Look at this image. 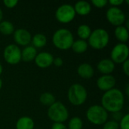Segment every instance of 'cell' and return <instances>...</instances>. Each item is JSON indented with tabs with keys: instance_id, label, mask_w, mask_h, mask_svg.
Wrapping results in <instances>:
<instances>
[{
	"instance_id": "1",
	"label": "cell",
	"mask_w": 129,
	"mask_h": 129,
	"mask_svg": "<svg viewBox=\"0 0 129 129\" xmlns=\"http://www.w3.org/2000/svg\"><path fill=\"white\" fill-rule=\"evenodd\" d=\"M124 96L122 92L117 88H113L104 93L102 97V107L107 112L116 113L121 111L124 106Z\"/></svg>"
},
{
	"instance_id": "2",
	"label": "cell",
	"mask_w": 129,
	"mask_h": 129,
	"mask_svg": "<svg viewBox=\"0 0 129 129\" xmlns=\"http://www.w3.org/2000/svg\"><path fill=\"white\" fill-rule=\"evenodd\" d=\"M52 42L54 46L60 50H68L71 48L74 38L72 33L67 29H59L53 35Z\"/></svg>"
},
{
	"instance_id": "3",
	"label": "cell",
	"mask_w": 129,
	"mask_h": 129,
	"mask_svg": "<svg viewBox=\"0 0 129 129\" xmlns=\"http://www.w3.org/2000/svg\"><path fill=\"white\" fill-rule=\"evenodd\" d=\"M110 36L107 31L104 29L99 28L91 32L89 38V45L96 50H101L104 48L109 43Z\"/></svg>"
},
{
	"instance_id": "4",
	"label": "cell",
	"mask_w": 129,
	"mask_h": 129,
	"mask_svg": "<svg viewBox=\"0 0 129 129\" xmlns=\"http://www.w3.org/2000/svg\"><path fill=\"white\" fill-rule=\"evenodd\" d=\"M48 116L54 123H63L69 117V113L67 107L60 102H55L49 107Z\"/></svg>"
},
{
	"instance_id": "5",
	"label": "cell",
	"mask_w": 129,
	"mask_h": 129,
	"mask_svg": "<svg viewBox=\"0 0 129 129\" xmlns=\"http://www.w3.org/2000/svg\"><path fill=\"white\" fill-rule=\"evenodd\" d=\"M68 99L73 105H82L87 99V91L82 85L73 84L69 88Z\"/></svg>"
},
{
	"instance_id": "6",
	"label": "cell",
	"mask_w": 129,
	"mask_h": 129,
	"mask_svg": "<svg viewBox=\"0 0 129 129\" xmlns=\"http://www.w3.org/2000/svg\"><path fill=\"white\" fill-rule=\"evenodd\" d=\"M88 120L94 125L104 124L108 118V113L102 106L94 105L90 107L86 112Z\"/></svg>"
},
{
	"instance_id": "7",
	"label": "cell",
	"mask_w": 129,
	"mask_h": 129,
	"mask_svg": "<svg viewBox=\"0 0 129 129\" xmlns=\"http://www.w3.org/2000/svg\"><path fill=\"white\" fill-rule=\"evenodd\" d=\"M76 16V12L73 5L64 4L60 5L56 11L55 17L57 20L63 23L71 22Z\"/></svg>"
},
{
	"instance_id": "8",
	"label": "cell",
	"mask_w": 129,
	"mask_h": 129,
	"mask_svg": "<svg viewBox=\"0 0 129 129\" xmlns=\"http://www.w3.org/2000/svg\"><path fill=\"white\" fill-rule=\"evenodd\" d=\"M129 48L125 43H119L114 46L111 51V60L116 63H123L128 60Z\"/></svg>"
},
{
	"instance_id": "9",
	"label": "cell",
	"mask_w": 129,
	"mask_h": 129,
	"mask_svg": "<svg viewBox=\"0 0 129 129\" xmlns=\"http://www.w3.org/2000/svg\"><path fill=\"white\" fill-rule=\"evenodd\" d=\"M4 58L9 64H17L21 60V51L16 45H8L4 50Z\"/></svg>"
},
{
	"instance_id": "10",
	"label": "cell",
	"mask_w": 129,
	"mask_h": 129,
	"mask_svg": "<svg viewBox=\"0 0 129 129\" xmlns=\"http://www.w3.org/2000/svg\"><path fill=\"white\" fill-rule=\"evenodd\" d=\"M107 20L113 26H122L125 21V15L124 12L117 7L110 8L106 14Z\"/></svg>"
},
{
	"instance_id": "11",
	"label": "cell",
	"mask_w": 129,
	"mask_h": 129,
	"mask_svg": "<svg viewBox=\"0 0 129 129\" xmlns=\"http://www.w3.org/2000/svg\"><path fill=\"white\" fill-rule=\"evenodd\" d=\"M14 39L17 44L26 46L31 42L32 36L28 30L25 29H18L14 32Z\"/></svg>"
},
{
	"instance_id": "12",
	"label": "cell",
	"mask_w": 129,
	"mask_h": 129,
	"mask_svg": "<svg viewBox=\"0 0 129 129\" xmlns=\"http://www.w3.org/2000/svg\"><path fill=\"white\" fill-rule=\"evenodd\" d=\"M116 79L112 75H104L97 81V85L101 91L105 92L113 89L116 85Z\"/></svg>"
},
{
	"instance_id": "13",
	"label": "cell",
	"mask_w": 129,
	"mask_h": 129,
	"mask_svg": "<svg viewBox=\"0 0 129 129\" xmlns=\"http://www.w3.org/2000/svg\"><path fill=\"white\" fill-rule=\"evenodd\" d=\"M53 60H54L53 55L48 52H41L39 54H37L35 58L36 64L39 67L42 69L49 67L53 63Z\"/></svg>"
},
{
	"instance_id": "14",
	"label": "cell",
	"mask_w": 129,
	"mask_h": 129,
	"mask_svg": "<svg viewBox=\"0 0 129 129\" xmlns=\"http://www.w3.org/2000/svg\"><path fill=\"white\" fill-rule=\"evenodd\" d=\"M98 69L104 75H110L115 69V63L110 59H103L98 63Z\"/></svg>"
},
{
	"instance_id": "15",
	"label": "cell",
	"mask_w": 129,
	"mask_h": 129,
	"mask_svg": "<svg viewBox=\"0 0 129 129\" xmlns=\"http://www.w3.org/2000/svg\"><path fill=\"white\" fill-rule=\"evenodd\" d=\"M77 73L80 77L85 79H88L94 76V69L91 65L85 63L79 66L77 69Z\"/></svg>"
},
{
	"instance_id": "16",
	"label": "cell",
	"mask_w": 129,
	"mask_h": 129,
	"mask_svg": "<svg viewBox=\"0 0 129 129\" xmlns=\"http://www.w3.org/2000/svg\"><path fill=\"white\" fill-rule=\"evenodd\" d=\"M74 10L76 14H78L82 16H85L88 14L91 11V5L86 1H79L77 2L75 5Z\"/></svg>"
},
{
	"instance_id": "17",
	"label": "cell",
	"mask_w": 129,
	"mask_h": 129,
	"mask_svg": "<svg viewBox=\"0 0 129 129\" xmlns=\"http://www.w3.org/2000/svg\"><path fill=\"white\" fill-rule=\"evenodd\" d=\"M36 55H37L36 48H35L33 45L26 46L21 51V60H23L25 62H31L32 60H35Z\"/></svg>"
},
{
	"instance_id": "18",
	"label": "cell",
	"mask_w": 129,
	"mask_h": 129,
	"mask_svg": "<svg viewBox=\"0 0 129 129\" xmlns=\"http://www.w3.org/2000/svg\"><path fill=\"white\" fill-rule=\"evenodd\" d=\"M17 129H33L34 122L33 120L27 116H23L20 118L16 124Z\"/></svg>"
},
{
	"instance_id": "19",
	"label": "cell",
	"mask_w": 129,
	"mask_h": 129,
	"mask_svg": "<svg viewBox=\"0 0 129 129\" xmlns=\"http://www.w3.org/2000/svg\"><path fill=\"white\" fill-rule=\"evenodd\" d=\"M115 36L119 41L122 42V43L126 42L129 37L128 29L124 26H117L115 29Z\"/></svg>"
},
{
	"instance_id": "20",
	"label": "cell",
	"mask_w": 129,
	"mask_h": 129,
	"mask_svg": "<svg viewBox=\"0 0 129 129\" xmlns=\"http://www.w3.org/2000/svg\"><path fill=\"white\" fill-rule=\"evenodd\" d=\"M73 51L77 54H82L87 51L88 49V43L85 40L79 39L76 41H74L72 46H71Z\"/></svg>"
},
{
	"instance_id": "21",
	"label": "cell",
	"mask_w": 129,
	"mask_h": 129,
	"mask_svg": "<svg viewBox=\"0 0 129 129\" xmlns=\"http://www.w3.org/2000/svg\"><path fill=\"white\" fill-rule=\"evenodd\" d=\"M32 43L33 46L35 48H40L44 47L47 43V39L46 36L42 33H37L36 34L33 39H32Z\"/></svg>"
},
{
	"instance_id": "22",
	"label": "cell",
	"mask_w": 129,
	"mask_h": 129,
	"mask_svg": "<svg viewBox=\"0 0 129 129\" xmlns=\"http://www.w3.org/2000/svg\"><path fill=\"white\" fill-rule=\"evenodd\" d=\"M91 33V28L86 25V24H82L78 27L77 29V34L80 39L82 40H85L88 39Z\"/></svg>"
},
{
	"instance_id": "23",
	"label": "cell",
	"mask_w": 129,
	"mask_h": 129,
	"mask_svg": "<svg viewBox=\"0 0 129 129\" xmlns=\"http://www.w3.org/2000/svg\"><path fill=\"white\" fill-rule=\"evenodd\" d=\"M14 32V27L12 23L4 20L0 23V33H2L3 35L8 36L11 35Z\"/></svg>"
},
{
	"instance_id": "24",
	"label": "cell",
	"mask_w": 129,
	"mask_h": 129,
	"mask_svg": "<svg viewBox=\"0 0 129 129\" xmlns=\"http://www.w3.org/2000/svg\"><path fill=\"white\" fill-rule=\"evenodd\" d=\"M39 101L42 103V104L45 105V106H51L53 104H54L55 101V98L54 96L48 92H45L43 93L40 98H39Z\"/></svg>"
},
{
	"instance_id": "25",
	"label": "cell",
	"mask_w": 129,
	"mask_h": 129,
	"mask_svg": "<svg viewBox=\"0 0 129 129\" xmlns=\"http://www.w3.org/2000/svg\"><path fill=\"white\" fill-rule=\"evenodd\" d=\"M82 121L79 117H73L69 122L68 129H82Z\"/></svg>"
},
{
	"instance_id": "26",
	"label": "cell",
	"mask_w": 129,
	"mask_h": 129,
	"mask_svg": "<svg viewBox=\"0 0 129 129\" xmlns=\"http://www.w3.org/2000/svg\"><path fill=\"white\" fill-rule=\"evenodd\" d=\"M120 129H129V114L125 115L119 124Z\"/></svg>"
},
{
	"instance_id": "27",
	"label": "cell",
	"mask_w": 129,
	"mask_h": 129,
	"mask_svg": "<svg viewBox=\"0 0 129 129\" xmlns=\"http://www.w3.org/2000/svg\"><path fill=\"white\" fill-rule=\"evenodd\" d=\"M119 123L112 120V121H108L104 123L103 129H119Z\"/></svg>"
},
{
	"instance_id": "28",
	"label": "cell",
	"mask_w": 129,
	"mask_h": 129,
	"mask_svg": "<svg viewBox=\"0 0 129 129\" xmlns=\"http://www.w3.org/2000/svg\"><path fill=\"white\" fill-rule=\"evenodd\" d=\"M91 2H92V4L94 5V7L99 8H104L108 3V2L107 0H92Z\"/></svg>"
},
{
	"instance_id": "29",
	"label": "cell",
	"mask_w": 129,
	"mask_h": 129,
	"mask_svg": "<svg viewBox=\"0 0 129 129\" xmlns=\"http://www.w3.org/2000/svg\"><path fill=\"white\" fill-rule=\"evenodd\" d=\"M3 2L7 8H14L17 5L18 1L17 0H4Z\"/></svg>"
},
{
	"instance_id": "30",
	"label": "cell",
	"mask_w": 129,
	"mask_h": 129,
	"mask_svg": "<svg viewBox=\"0 0 129 129\" xmlns=\"http://www.w3.org/2000/svg\"><path fill=\"white\" fill-rule=\"evenodd\" d=\"M124 116L122 115V113H121V111L119 112H116L113 113V121L118 122L119 121H121V119H122Z\"/></svg>"
},
{
	"instance_id": "31",
	"label": "cell",
	"mask_w": 129,
	"mask_h": 129,
	"mask_svg": "<svg viewBox=\"0 0 129 129\" xmlns=\"http://www.w3.org/2000/svg\"><path fill=\"white\" fill-rule=\"evenodd\" d=\"M122 70H123V72L125 73V74L126 76H129V61H128V60H125V61L123 63Z\"/></svg>"
},
{
	"instance_id": "32",
	"label": "cell",
	"mask_w": 129,
	"mask_h": 129,
	"mask_svg": "<svg viewBox=\"0 0 129 129\" xmlns=\"http://www.w3.org/2000/svg\"><path fill=\"white\" fill-rule=\"evenodd\" d=\"M53 63L57 67H60L63 65V59L60 58V57H56V58H54V60H53Z\"/></svg>"
},
{
	"instance_id": "33",
	"label": "cell",
	"mask_w": 129,
	"mask_h": 129,
	"mask_svg": "<svg viewBox=\"0 0 129 129\" xmlns=\"http://www.w3.org/2000/svg\"><path fill=\"white\" fill-rule=\"evenodd\" d=\"M51 129H68L63 123H54Z\"/></svg>"
},
{
	"instance_id": "34",
	"label": "cell",
	"mask_w": 129,
	"mask_h": 129,
	"mask_svg": "<svg viewBox=\"0 0 129 129\" xmlns=\"http://www.w3.org/2000/svg\"><path fill=\"white\" fill-rule=\"evenodd\" d=\"M123 0H110L109 1V3L110 5H112L113 7H116V6H118V5H120L123 3Z\"/></svg>"
},
{
	"instance_id": "35",
	"label": "cell",
	"mask_w": 129,
	"mask_h": 129,
	"mask_svg": "<svg viewBox=\"0 0 129 129\" xmlns=\"http://www.w3.org/2000/svg\"><path fill=\"white\" fill-rule=\"evenodd\" d=\"M2 17H3V13H2V9L0 8V23L2 22Z\"/></svg>"
},
{
	"instance_id": "36",
	"label": "cell",
	"mask_w": 129,
	"mask_h": 129,
	"mask_svg": "<svg viewBox=\"0 0 129 129\" xmlns=\"http://www.w3.org/2000/svg\"><path fill=\"white\" fill-rule=\"evenodd\" d=\"M2 70H3V69H2V64L0 63V75L2 74Z\"/></svg>"
},
{
	"instance_id": "37",
	"label": "cell",
	"mask_w": 129,
	"mask_h": 129,
	"mask_svg": "<svg viewBox=\"0 0 129 129\" xmlns=\"http://www.w3.org/2000/svg\"><path fill=\"white\" fill-rule=\"evenodd\" d=\"M2 80L0 79V90H1V88H2Z\"/></svg>"
}]
</instances>
